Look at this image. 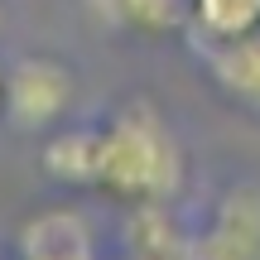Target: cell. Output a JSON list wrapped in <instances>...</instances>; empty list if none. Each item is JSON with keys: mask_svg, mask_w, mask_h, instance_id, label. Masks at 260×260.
I'll list each match as a JSON object with an SVG mask.
<instances>
[{"mask_svg": "<svg viewBox=\"0 0 260 260\" xmlns=\"http://www.w3.org/2000/svg\"><path fill=\"white\" fill-rule=\"evenodd\" d=\"M24 260H44V255H24Z\"/></svg>", "mask_w": 260, "mask_h": 260, "instance_id": "30bf717a", "label": "cell"}, {"mask_svg": "<svg viewBox=\"0 0 260 260\" xmlns=\"http://www.w3.org/2000/svg\"><path fill=\"white\" fill-rule=\"evenodd\" d=\"M116 10L145 34H164L193 15V0H116Z\"/></svg>", "mask_w": 260, "mask_h": 260, "instance_id": "ba28073f", "label": "cell"}, {"mask_svg": "<svg viewBox=\"0 0 260 260\" xmlns=\"http://www.w3.org/2000/svg\"><path fill=\"white\" fill-rule=\"evenodd\" d=\"M77 92V73L53 53H24L5 63V92H0V116L19 135H48L68 116Z\"/></svg>", "mask_w": 260, "mask_h": 260, "instance_id": "7a4b0ae2", "label": "cell"}, {"mask_svg": "<svg viewBox=\"0 0 260 260\" xmlns=\"http://www.w3.org/2000/svg\"><path fill=\"white\" fill-rule=\"evenodd\" d=\"M188 19H198L212 44H226V39L260 29V0H193Z\"/></svg>", "mask_w": 260, "mask_h": 260, "instance_id": "52a82bcc", "label": "cell"}, {"mask_svg": "<svg viewBox=\"0 0 260 260\" xmlns=\"http://www.w3.org/2000/svg\"><path fill=\"white\" fill-rule=\"evenodd\" d=\"M207 241L226 260H260V188H232Z\"/></svg>", "mask_w": 260, "mask_h": 260, "instance_id": "5b68a950", "label": "cell"}, {"mask_svg": "<svg viewBox=\"0 0 260 260\" xmlns=\"http://www.w3.org/2000/svg\"><path fill=\"white\" fill-rule=\"evenodd\" d=\"M96 188L130 207H169L183 188V149L149 102H125L102 125Z\"/></svg>", "mask_w": 260, "mask_h": 260, "instance_id": "6da1fadb", "label": "cell"}, {"mask_svg": "<svg viewBox=\"0 0 260 260\" xmlns=\"http://www.w3.org/2000/svg\"><path fill=\"white\" fill-rule=\"evenodd\" d=\"M0 92H5V63H0Z\"/></svg>", "mask_w": 260, "mask_h": 260, "instance_id": "9c48e42d", "label": "cell"}, {"mask_svg": "<svg viewBox=\"0 0 260 260\" xmlns=\"http://www.w3.org/2000/svg\"><path fill=\"white\" fill-rule=\"evenodd\" d=\"M207 68H212L217 87L226 96H236L241 106L260 111V29H251L241 39H226V44H212Z\"/></svg>", "mask_w": 260, "mask_h": 260, "instance_id": "8992f818", "label": "cell"}, {"mask_svg": "<svg viewBox=\"0 0 260 260\" xmlns=\"http://www.w3.org/2000/svg\"><path fill=\"white\" fill-rule=\"evenodd\" d=\"M19 255L44 260H92V226L77 212H39L19 226Z\"/></svg>", "mask_w": 260, "mask_h": 260, "instance_id": "3957f363", "label": "cell"}, {"mask_svg": "<svg viewBox=\"0 0 260 260\" xmlns=\"http://www.w3.org/2000/svg\"><path fill=\"white\" fill-rule=\"evenodd\" d=\"M44 169H48V178H58L68 188H96L102 130H63V125H53L44 135Z\"/></svg>", "mask_w": 260, "mask_h": 260, "instance_id": "277c9868", "label": "cell"}]
</instances>
